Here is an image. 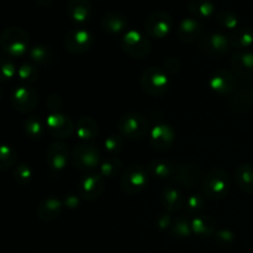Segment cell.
Here are the masks:
<instances>
[{
  "instance_id": "35",
  "label": "cell",
  "mask_w": 253,
  "mask_h": 253,
  "mask_svg": "<svg viewBox=\"0 0 253 253\" xmlns=\"http://www.w3.org/2000/svg\"><path fill=\"white\" fill-rule=\"evenodd\" d=\"M17 73L16 66L10 57L0 58V81L9 82L11 81Z\"/></svg>"
},
{
  "instance_id": "30",
  "label": "cell",
  "mask_w": 253,
  "mask_h": 253,
  "mask_svg": "<svg viewBox=\"0 0 253 253\" xmlns=\"http://www.w3.org/2000/svg\"><path fill=\"white\" fill-rule=\"evenodd\" d=\"M24 130L25 133L27 135V137H30L31 140H40V138L43 136L44 128L39 116L32 115L29 116V118L25 120Z\"/></svg>"
},
{
  "instance_id": "43",
  "label": "cell",
  "mask_w": 253,
  "mask_h": 253,
  "mask_svg": "<svg viewBox=\"0 0 253 253\" xmlns=\"http://www.w3.org/2000/svg\"><path fill=\"white\" fill-rule=\"evenodd\" d=\"M165 67H166V71L169 72V73H175V72L179 71L180 63L178 59L169 58L168 61L165 62Z\"/></svg>"
},
{
  "instance_id": "39",
  "label": "cell",
  "mask_w": 253,
  "mask_h": 253,
  "mask_svg": "<svg viewBox=\"0 0 253 253\" xmlns=\"http://www.w3.org/2000/svg\"><path fill=\"white\" fill-rule=\"evenodd\" d=\"M105 145L106 151H109L110 153H118L123 150L124 147V141L120 136L116 135H111L110 137H108L104 142Z\"/></svg>"
},
{
  "instance_id": "19",
  "label": "cell",
  "mask_w": 253,
  "mask_h": 253,
  "mask_svg": "<svg viewBox=\"0 0 253 253\" xmlns=\"http://www.w3.org/2000/svg\"><path fill=\"white\" fill-rule=\"evenodd\" d=\"M67 12L72 21L83 24L91 16V4L89 0H69Z\"/></svg>"
},
{
  "instance_id": "31",
  "label": "cell",
  "mask_w": 253,
  "mask_h": 253,
  "mask_svg": "<svg viewBox=\"0 0 253 253\" xmlns=\"http://www.w3.org/2000/svg\"><path fill=\"white\" fill-rule=\"evenodd\" d=\"M30 58L32 62L37 64H48L53 61V54H52L51 49L47 48L44 46H35L30 49Z\"/></svg>"
},
{
  "instance_id": "21",
  "label": "cell",
  "mask_w": 253,
  "mask_h": 253,
  "mask_svg": "<svg viewBox=\"0 0 253 253\" xmlns=\"http://www.w3.org/2000/svg\"><path fill=\"white\" fill-rule=\"evenodd\" d=\"M200 170L195 166L183 165L175 169V179L187 188H194L200 179Z\"/></svg>"
},
{
  "instance_id": "6",
  "label": "cell",
  "mask_w": 253,
  "mask_h": 253,
  "mask_svg": "<svg viewBox=\"0 0 253 253\" xmlns=\"http://www.w3.org/2000/svg\"><path fill=\"white\" fill-rule=\"evenodd\" d=\"M147 170L142 166H131L121 177L120 185L124 192L133 195L140 193L147 185Z\"/></svg>"
},
{
  "instance_id": "16",
  "label": "cell",
  "mask_w": 253,
  "mask_h": 253,
  "mask_svg": "<svg viewBox=\"0 0 253 253\" xmlns=\"http://www.w3.org/2000/svg\"><path fill=\"white\" fill-rule=\"evenodd\" d=\"M174 142V131L168 125H157L151 131V145L155 150L167 151Z\"/></svg>"
},
{
  "instance_id": "3",
  "label": "cell",
  "mask_w": 253,
  "mask_h": 253,
  "mask_svg": "<svg viewBox=\"0 0 253 253\" xmlns=\"http://www.w3.org/2000/svg\"><path fill=\"white\" fill-rule=\"evenodd\" d=\"M141 86L152 96H161L168 90V78L165 71L157 67H150L141 77Z\"/></svg>"
},
{
  "instance_id": "17",
  "label": "cell",
  "mask_w": 253,
  "mask_h": 253,
  "mask_svg": "<svg viewBox=\"0 0 253 253\" xmlns=\"http://www.w3.org/2000/svg\"><path fill=\"white\" fill-rule=\"evenodd\" d=\"M69 160V148L64 142H54L47 151V163L54 170L63 169Z\"/></svg>"
},
{
  "instance_id": "9",
  "label": "cell",
  "mask_w": 253,
  "mask_h": 253,
  "mask_svg": "<svg viewBox=\"0 0 253 253\" xmlns=\"http://www.w3.org/2000/svg\"><path fill=\"white\" fill-rule=\"evenodd\" d=\"M172 26V17L166 11L153 12L146 21V31L151 37H155V39H165L170 32Z\"/></svg>"
},
{
  "instance_id": "34",
  "label": "cell",
  "mask_w": 253,
  "mask_h": 253,
  "mask_svg": "<svg viewBox=\"0 0 253 253\" xmlns=\"http://www.w3.org/2000/svg\"><path fill=\"white\" fill-rule=\"evenodd\" d=\"M37 76H39V71H37L36 67L34 64L29 63H22L21 66L17 69V77L20 78V81L24 82V83L31 84L34 82H36Z\"/></svg>"
},
{
  "instance_id": "45",
  "label": "cell",
  "mask_w": 253,
  "mask_h": 253,
  "mask_svg": "<svg viewBox=\"0 0 253 253\" xmlns=\"http://www.w3.org/2000/svg\"><path fill=\"white\" fill-rule=\"evenodd\" d=\"M158 225L161 227H166V226H170V219L168 215H161V217L158 219Z\"/></svg>"
},
{
  "instance_id": "42",
  "label": "cell",
  "mask_w": 253,
  "mask_h": 253,
  "mask_svg": "<svg viewBox=\"0 0 253 253\" xmlns=\"http://www.w3.org/2000/svg\"><path fill=\"white\" fill-rule=\"evenodd\" d=\"M47 106L49 108V110H56L54 113H59L58 109L62 106V100L58 95L56 94H52L48 99H47Z\"/></svg>"
},
{
  "instance_id": "37",
  "label": "cell",
  "mask_w": 253,
  "mask_h": 253,
  "mask_svg": "<svg viewBox=\"0 0 253 253\" xmlns=\"http://www.w3.org/2000/svg\"><path fill=\"white\" fill-rule=\"evenodd\" d=\"M14 179L17 184L20 185H26L29 184L30 180L32 178V170L29 165L26 163H20L15 167L14 169Z\"/></svg>"
},
{
  "instance_id": "4",
  "label": "cell",
  "mask_w": 253,
  "mask_h": 253,
  "mask_svg": "<svg viewBox=\"0 0 253 253\" xmlns=\"http://www.w3.org/2000/svg\"><path fill=\"white\" fill-rule=\"evenodd\" d=\"M118 127L124 137L135 140V138L143 137L147 133L148 121L141 114L128 113L121 116Z\"/></svg>"
},
{
  "instance_id": "28",
  "label": "cell",
  "mask_w": 253,
  "mask_h": 253,
  "mask_svg": "<svg viewBox=\"0 0 253 253\" xmlns=\"http://www.w3.org/2000/svg\"><path fill=\"white\" fill-rule=\"evenodd\" d=\"M98 124L89 116H83L77 124V135L82 140H94L98 136Z\"/></svg>"
},
{
  "instance_id": "27",
  "label": "cell",
  "mask_w": 253,
  "mask_h": 253,
  "mask_svg": "<svg viewBox=\"0 0 253 253\" xmlns=\"http://www.w3.org/2000/svg\"><path fill=\"white\" fill-rule=\"evenodd\" d=\"M188 9L199 19H207L215 14V5L211 0H189Z\"/></svg>"
},
{
  "instance_id": "20",
  "label": "cell",
  "mask_w": 253,
  "mask_h": 253,
  "mask_svg": "<svg viewBox=\"0 0 253 253\" xmlns=\"http://www.w3.org/2000/svg\"><path fill=\"white\" fill-rule=\"evenodd\" d=\"M62 210V202L54 197L46 198L39 205L37 214L42 221H53L59 216Z\"/></svg>"
},
{
  "instance_id": "46",
  "label": "cell",
  "mask_w": 253,
  "mask_h": 253,
  "mask_svg": "<svg viewBox=\"0 0 253 253\" xmlns=\"http://www.w3.org/2000/svg\"><path fill=\"white\" fill-rule=\"evenodd\" d=\"M37 2H39V5H41V6H49V5L53 2V0H37Z\"/></svg>"
},
{
  "instance_id": "10",
  "label": "cell",
  "mask_w": 253,
  "mask_h": 253,
  "mask_svg": "<svg viewBox=\"0 0 253 253\" xmlns=\"http://www.w3.org/2000/svg\"><path fill=\"white\" fill-rule=\"evenodd\" d=\"M37 103H39V95L36 90L30 86H17L11 95L12 106L20 113H30L36 108Z\"/></svg>"
},
{
  "instance_id": "44",
  "label": "cell",
  "mask_w": 253,
  "mask_h": 253,
  "mask_svg": "<svg viewBox=\"0 0 253 253\" xmlns=\"http://www.w3.org/2000/svg\"><path fill=\"white\" fill-rule=\"evenodd\" d=\"M64 204L69 208H76L79 204V198H77L76 195H68L64 200Z\"/></svg>"
},
{
  "instance_id": "7",
  "label": "cell",
  "mask_w": 253,
  "mask_h": 253,
  "mask_svg": "<svg viewBox=\"0 0 253 253\" xmlns=\"http://www.w3.org/2000/svg\"><path fill=\"white\" fill-rule=\"evenodd\" d=\"M64 47L73 54L85 53L94 43V36L89 30L74 29L71 30L64 37Z\"/></svg>"
},
{
  "instance_id": "36",
  "label": "cell",
  "mask_w": 253,
  "mask_h": 253,
  "mask_svg": "<svg viewBox=\"0 0 253 253\" xmlns=\"http://www.w3.org/2000/svg\"><path fill=\"white\" fill-rule=\"evenodd\" d=\"M216 20L222 27L229 30H236L239 26V17L229 10H221L216 14Z\"/></svg>"
},
{
  "instance_id": "24",
  "label": "cell",
  "mask_w": 253,
  "mask_h": 253,
  "mask_svg": "<svg viewBox=\"0 0 253 253\" xmlns=\"http://www.w3.org/2000/svg\"><path fill=\"white\" fill-rule=\"evenodd\" d=\"M229 40L231 46L235 47V48H250L253 44V30L249 29V27L234 30Z\"/></svg>"
},
{
  "instance_id": "33",
  "label": "cell",
  "mask_w": 253,
  "mask_h": 253,
  "mask_svg": "<svg viewBox=\"0 0 253 253\" xmlns=\"http://www.w3.org/2000/svg\"><path fill=\"white\" fill-rule=\"evenodd\" d=\"M121 169V161L118 157H109L101 163L100 175L104 178H114Z\"/></svg>"
},
{
  "instance_id": "26",
  "label": "cell",
  "mask_w": 253,
  "mask_h": 253,
  "mask_svg": "<svg viewBox=\"0 0 253 253\" xmlns=\"http://www.w3.org/2000/svg\"><path fill=\"white\" fill-rule=\"evenodd\" d=\"M162 202L168 211L175 212L182 209L185 200L179 190H177L175 188H167L162 193Z\"/></svg>"
},
{
  "instance_id": "8",
  "label": "cell",
  "mask_w": 253,
  "mask_h": 253,
  "mask_svg": "<svg viewBox=\"0 0 253 253\" xmlns=\"http://www.w3.org/2000/svg\"><path fill=\"white\" fill-rule=\"evenodd\" d=\"M74 167L81 170L94 169L100 162V151L90 145L77 146L72 155Z\"/></svg>"
},
{
  "instance_id": "23",
  "label": "cell",
  "mask_w": 253,
  "mask_h": 253,
  "mask_svg": "<svg viewBox=\"0 0 253 253\" xmlns=\"http://www.w3.org/2000/svg\"><path fill=\"white\" fill-rule=\"evenodd\" d=\"M147 169L150 172V174L153 175L155 178H158V179H167V178L174 177L177 168L169 161L152 160L148 163Z\"/></svg>"
},
{
  "instance_id": "1",
  "label": "cell",
  "mask_w": 253,
  "mask_h": 253,
  "mask_svg": "<svg viewBox=\"0 0 253 253\" xmlns=\"http://www.w3.org/2000/svg\"><path fill=\"white\" fill-rule=\"evenodd\" d=\"M29 44V35L20 27H7L0 35V47L10 58H17L26 53Z\"/></svg>"
},
{
  "instance_id": "38",
  "label": "cell",
  "mask_w": 253,
  "mask_h": 253,
  "mask_svg": "<svg viewBox=\"0 0 253 253\" xmlns=\"http://www.w3.org/2000/svg\"><path fill=\"white\" fill-rule=\"evenodd\" d=\"M172 230L175 235H178V236L185 237L189 236L190 232H192V226H190V224L188 222L187 219L179 217L172 226Z\"/></svg>"
},
{
  "instance_id": "11",
  "label": "cell",
  "mask_w": 253,
  "mask_h": 253,
  "mask_svg": "<svg viewBox=\"0 0 253 253\" xmlns=\"http://www.w3.org/2000/svg\"><path fill=\"white\" fill-rule=\"evenodd\" d=\"M105 189V179L100 174H90L79 182L78 193L83 199L93 202L103 194Z\"/></svg>"
},
{
  "instance_id": "5",
  "label": "cell",
  "mask_w": 253,
  "mask_h": 253,
  "mask_svg": "<svg viewBox=\"0 0 253 253\" xmlns=\"http://www.w3.org/2000/svg\"><path fill=\"white\" fill-rule=\"evenodd\" d=\"M121 47L132 58L142 59L150 53L151 43L147 37L136 30H130L124 35Z\"/></svg>"
},
{
  "instance_id": "15",
  "label": "cell",
  "mask_w": 253,
  "mask_h": 253,
  "mask_svg": "<svg viewBox=\"0 0 253 253\" xmlns=\"http://www.w3.org/2000/svg\"><path fill=\"white\" fill-rule=\"evenodd\" d=\"M231 67L235 74L242 79L253 78V52L240 51L231 58Z\"/></svg>"
},
{
  "instance_id": "2",
  "label": "cell",
  "mask_w": 253,
  "mask_h": 253,
  "mask_svg": "<svg viewBox=\"0 0 253 253\" xmlns=\"http://www.w3.org/2000/svg\"><path fill=\"white\" fill-rule=\"evenodd\" d=\"M229 190V178L221 169H212L203 182V193L208 199H221Z\"/></svg>"
},
{
  "instance_id": "40",
  "label": "cell",
  "mask_w": 253,
  "mask_h": 253,
  "mask_svg": "<svg viewBox=\"0 0 253 253\" xmlns=\"http://www.w3.org/2000/svg\"><path fill=\"white\" fill-rule=\"evenodd\" d=\"M185 205H187L188 210L190 211H197V210H200L203 208V204H204V200L200 195H190L187 200H185Z\"/></svg>"
},
{
  "instance_id": "14",
  "label": "cell",
  "mask_w": 253,
  "mask_h": 253,
  "mask_svg": "<svg viewBox=\"0 0 253 253\" xmlns=\"http://www.w3.org/2000/svg\"><path fill=\"white\" fill-rule=\"evenodd\" d=\"M209 86L215 93L220 94V95H226V94L234 91L235 86H236L235 76L226 69H219L210 77Z\"/></svg>"
},
{
  "instance_id": "47",
  "label": "cell",
  "mask_w": 253,
  "mask_h": 253,
  "mask_svg": "<svg viewBox=\"0 0 253 253\" xmlns=\"http://www.w3.org/2000/svg\"><path fill=\"white\" fill-rule=\"evenodd\" d=\"M0 99H1V90H0Z\"/></svg>"
},
{
  "instance_id": "22",
  "label": "cell",
  "mask_w": 253,
  "mask_h": 253,
  "mask_svg": "<svg viewBox=\"0 0 253 253\" xmlns=\"http://www.w3.org/2000/svg\"><path fill=\"white\" fill-rule=\"evenodd\" d=\"M127 19L124 16L121 12H108L105 16L103 17V21H101V26L109 34H120V32L125 31L126 27H127Z\"/></svg>"
},
{
  "instance_id": "41",
  "label": "cell",
  "mask_w": 253,
  "mask_h": 253,
  "mask_svg": "<svg viewBox=\"0 0 253 253\" xmlns=\"http://www.w3.org/2000/svg\"><path fill=\"white\" fill-rule=\"evenodd\" d=\"M237 103H241V106L252 105L253 104V90H244L236 96Z\"/></svg>"
},
{
  "instance_id": "18",
  "label": "cell",
  "mask_w": 253,
  "mask_h": 253,
  "mask_svg": "<svg viewBox=\"0 0 253 253\" xmlns=\"http://www.w3.org/2000/svg\"><path fill=\"white\" fill-rule=\"evenodd\" d=\"M202 34L203 25L200 24L199 20L193 19V17H188V19L183 20L177 30V35L180 41L187 42V43L197 41L202 36Z\"/></svg>"
},
{
  "instance_id": "25",
  "label": "cell",
  "mask_w": 253,
  "mask_h": 253,
  "mask_svg": "<svg viewBox=\"0 0 253 253\" xmlns=\"http://www.w3.org/2000/svg\"><path fill=\"white\" fill-rule=\"evenodd\" d=\"M236 183L241 190L253 194V166L242 165L236 170Z\"/></svg>"
},
{
  "instance_id": "29",
  "label": "cell",
  "mask_w": 253,
  "mask_h": 253,
  "mask_svg": "<svg viewBox=\"0 0 253 253\" xmlns=\"http://www.w3.org/2000/svg\"><path fill=\"white\" fill-rule=\"evenodd\" d=\"M192 232L199 236H210L215 231V222L211 217L209 216H198L193 219Z\"/></svg>"
},
{
  "instance_id": "13",
  "label": "cell",
  "mask_w": 253,
  "mask_h": 253,
  "mask_svg": "<svg viewBox=\"0 0 253 253\" xmlns=\"http://www.w3.org/2000/svg\"><path fill=\"white\" fill-rule=\"evenodd\" d=\"M47 127L52 136L58 138L71 137L74 130V125L69 116L61 113H52L47 118Z\"/></svg>"
},
{
  "instance_id": "12",
  "label": "cell",
  "mask_w": 253,
  "mask_h": 253,
  "mask_svg": "<svg viewBox=\"0 0 253 253\" xmlns=\"http://www.w3.org/2000/svg\"><path fill=\"white\" fill-rule=\"evenodd\" d=\"M231 47L230 40L220 32H211L200 42V48L210 56H222L227 53Z\"/></svg>"
},
{
  "instance_id": "32",
  "label": "cell",
  "mask_w": 253,
  "mask_h": 253,
  "mask_svg": "<svg viewBox=\"0 0 253 253\" xmlns=\"http://www.w3.org/2000/svg\"><path fill=\"white\" fill-rule=\"evenodd\" d=\"M17 161V153L14 148L6 145H0V170H6L14 167Z\"/></svg>"
}]
</instances>
